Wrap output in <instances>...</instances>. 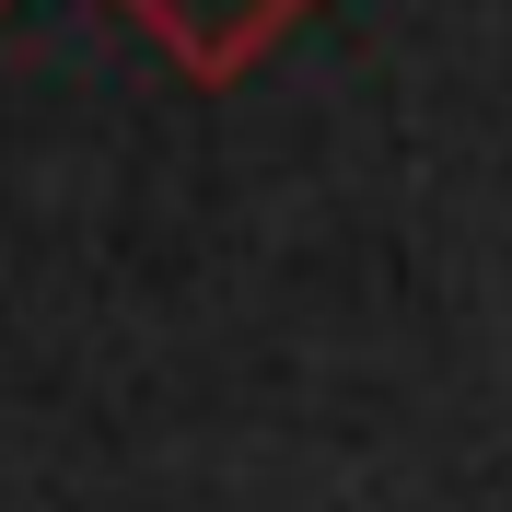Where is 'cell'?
I'll return each mask as SVG.
<instances>
[{"label":"cell","instance_id":"2","mask_svg":"<svg viewBox=\"0 0 512 512\" xmlns=\"http://www.w3.org/2000/svg\"><path fill=\"white\" fill-rule=\"evenodd\" d=\"M0 12H12V0H0Z\"/></svg>","mask_w":512,"mask_h":512},{"label":"cell","instance_id":"1","mask_svg":"<svg viewBox=\"0 0 512 512\" xmlns=\"http://www.w3.org/2000/svg\"><path fill=\"white\" fill-rule=\"evenodd\" d=\"M117 24H140L187 82H245L268 47H280L315 0H105Z\"/></svg>","mask_w":512,"mask_h":512}]
</instances>
